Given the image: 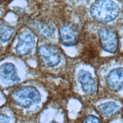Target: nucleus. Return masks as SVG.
<instances>
[{
  "label": "nucleus",
  "instance_id": "9b49d317",
  "mask_svg": "<svg viewBox=\"0 0 123 123\" xmlns=\"http://www.w3.org/2000/svg\"><path fill=\"white\" fill-rule=\"evenodd\" d=\"M13 33V30L9 26L0 27V40L5 42L9 41L12 37Z\"/></svg>",
  "mask_w": 123,
  "mask_h": 123
},
{
  "label": "nucleus",
  "instance_id": "423d86ee",
  "mask_svg": "<svg viewBox=\"0 0 123 123\" xmlns=\"http://www.w3.org/2000/svg\"><path fill=\"white\" fill-rule=\"evenodd\" d=\"M62 43L65 46H73L78 40V33L76 28L71 24H66L61 27L60 30Z\"/></svg>",
  "mask_w": 123,
  "mask_h": 123
},
{
  "label": "nucleus",
  "instance_id": "f03ea898",
  "mask_svg": "<svg viewBox=\"0 0 123 123\" xmlns=\"http://www.w3.org/2000/svg\"><path fill=\"white\" fill-rule=\"evenodd\" d=\"M12 98L16 105L26 109L38 103L41 100L39 91L36 88L29 86L15 90L12 94Z\"/></svg>",
  "mask_w": 123,
  "mask_h": 123
},
{
  "label": "nucleus",
  "instance_id": "20e7f679",
  "mask_svg": "<svg viewBox=\"0 0 123 123\" xmlns=\"http://www.w3.org/2000/svg\"><path fill=\"white\" fill-rule=\"evenodd\" d=\"M101 47L104 50L113 53L117 50L118 41L116 33L109 28H101L98 32Z\"/></svg>",
  "mask_w": 123,
  "mask_h": 123
},
{
  "label": "nucleus",
  "instance_id": "4468645a",
  "mask_svg": "<svg viewBox=\"0 0 123 123\" xmlns=\"http://www.w3.org/2000/svg\"><path fill=\"white\" fill-rule=\"evenodd\" d=\"M10 117L3 113H0V123H10Z\"/></svg>",
  "mask_w": 123,
  "mask_h": 123
},
{
  "label": "nucleus",
  "instance_id": "0eeeda50",
  "mask_svg": "<svg viewBox=\"0 0 123 123\" xmlns=\"http://www.w3.org/2000/svg\"><path fill=\"white\" fill-rule=\"evenodd\" d=\"M106 84L111 91L116 92L123 87V68L112 70L106 77Z\"/></svg>",
  "mask_w": 123,
  "mask_h": 123
},
{
  "label": "nucleus",
  "instance_id": "9d476101",
  "mask_svg": "<svg viewBox=\"0 0 123 123\" xmlns=\"http://www.w3.org/2000/svg\"><path fill=\"white\" fill-rule=\"evenodd\" d=\"M98 109L103 116H109L117 111L120 107L113 102H107L98 106Z\"/></svg>",
  "mask_w": 123,
  "mask_h": 123
},
{
  "label": "nucleus",
  "instance_id": "f257e3e1",
  "mask_svg": "<svg viewBox=\"0 0 123 123\" xmlns=\"http://www.w3.org/2000/svg\"><path fill=\"white\" fill-rule=\"evenodd\" d=\"M92 17L100 23H108L116 19L119 14V6L111 0H97L91 6Z\"/></svg>",
  "mask_w": 123,
  "mask_h": 123
},
{
  "label": "nucleus",
  "instance_id": "ddd939ff",
  "mask_svg": "<svg viewBox=\"0 0 123 123\" xmlns=\"http://www.w3.org/2000/svg\"><path fill=\"white\" fill-rule=\"evenodd\" d=\"M82 123H100V121L95 116L88 115L84 119Z\"/></svg>",
  "mask_w": 123,
  "mask_h": 123
},
{
  "label": "nucleus",
  "instance_id": "7ed1b4c3",
  "mask_svg": "<svg viewBox=\"0 0 123 123\" xmlns=\"http://www.w3.org/2000/svg\"><path fill=\"white\" fill-rule=\"evenodd\" d=\"M38 53L48 67H54L61 62V54L60 50L53 45L47 44L41 45L38 49Z\"/></svg>",
  "mask_w": 123,
  "mask_h": 123
},
{
  "label": "nucleus",
  "instance_id": "1a4fd4ad",
  "mask_svg": "<svg viewBox=\"0 0 123 123\" xmlns=\"http://www.w3.org/2000/svg\"><path fill=\"white\" fill-rule=\"evenodd\" d=\"M0 77L5 83L12 84L19 80L15 66L11 63H5L0 67Z\"/></svg>",
  "mask_w": 123,
  "mask_h": 123
},
{
  "label": "nucleus",
  "instance_id": "39448f33",
  "mask_svg": "<svg viewBox=\"0 0 123 123\" xmlns=\"http://www.w3.org/2000/svg\"><path fill=\"white\" fill-rule=\"evenodd\" d=\"M35 42L34 37L30 32H22L18 37V41L15 48L16 53L21 56L28 55L33 49Z\"/></svg>",
  "mask_w": 123,
  "mask_h": 123
},
{
  "label": "nucleus",
  "instance_id": "6e6552de",
  "mask_svg": "<svg viewBox=\"0 0 123 123\" xmlns=\"http://www.w3.org/2000/svg\"><path fill=\"white\" fill-rule=\"evenodd\" d=\"M78 80L85 93L89 96L94 94L96 88V84L90 73L85 70H81L78 73Z\"/></svg>",
  "mask_w": 123,
  "mask_h": 123
},
{
  "label": "nucleus",
  "instance_id": "f8f14e48",
  "mask_svg": "<svg viewBox=\"0 0 123 123\" xmlns=\"http://www.w3.org/2000/svg\"><path fill=\"white\" fill-rule=\"evenodd\" d=\"M39 31L40 33L45 36L49 37L51 36L54 32L53 27L50 25L47 24H43L39 27Z\"/></svg>",
  "mask_w": 123,
  "mask_h": 123
}]
</instances>
